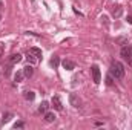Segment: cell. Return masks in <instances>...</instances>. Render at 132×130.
<instances>
[{
    "label": "cell",
    "instance_id": "5b68a950",
    "mask_svg": "<svg viewBox=\"0 0 132 130\" xmlns=\"http://www.w3.org/2000/svg\"><path fill=\"white\" fill-rule=\"evenodd\" d=\"M51 103H52V106H54V109H55V110H59V112H62V110H63L62 101H60V98L57 97V95H55V97H52V101H51Z\"/></svg>",
    "mask_w": 132,
    "mask_h": 130
},
{
    "label": "cell",
    "instance_id": "ac0fdd59",
    "mask_svg": "<svg viewBox=\"0 0 132 130\" xmlns=\"http://www.w3.org/2000/svg\"><path fill=\"white\" fill-rule=\"evenodd\" d=\"M23 127H25V123L23 121H19V123L14 124V129H23Z\"/></svg>",
    "mask_w": 132,
    "mask_h": 130
},
{
    "label": "cell",
    "instance_id": "30bf717a",
    "mask_svg": "<svg viewBox=\"0 0 132 130\" xmlns=\"http://www.w3.org/2000/svg\"><path fill=\"white\" fill-rule=\"evenodd\" d=\"M48 109H49V103H48V101H42V104L38 106V112H40V113H46Z\"/></svg>",
    "mask_w": 132,
    "mask_h": 130
},
{
    "label": "cell",
    "instance_id": "8fae6325",
    "mask_svg": "<svg viewBox=\"0 0 132 130\" xmlns=\"http://www.w3.org/2000/svg\"><path fill=\"white\" fill-rule=\"evenodd\" d=\"M55 118H57V116H55L52 112H46V113H45V121H46V123H54Z\"/></svg>",
    "mask_w": 132,
    "mask_h": 130
},
{
    "label": "cell",
    "instance_id": "7c38bea8",
    "mask_svg": "<svg viewBox=\"0 0 132 130\" xmlns=\"http://www.w3.org/2000/svg\"><path fill=\"white\" fill-rule=\"evenodd\" d=\"M11 118H12V113H9V112H6V113H3L2 115V124H6V123H9L11 121Z\"/></svg>",
    "mask_w": 132,
    "mask_h": 130
},
{
    "label": "cell",
    "instance_id": "6da1fadb",
    "mask_svg": "<svg viewBox=\"0 0 132 130\" xmlns=\"http://www.w3.org/2000/svg\"><path fill=\"white\" fill-rule=\"evenodd\" d=\"M109 73L115 80H123L125 78V66L121 64L120 61H112L111 63V69H109Z\"/></svg>",
    "mask_w": 132,
    "mask_h": 130
},
{
    "label": "cell",
    "instance_id": "277c9868",
    "mask_svg": "<svg viewBox=\"0 0 132 130\" xmlns=\"http://www.w3.org/2000/svg\"><path fill=\"white\" fill-rule=\"evenodd\" d=\"M69 103H71V106L75 107V109H80V107H81V99L78 98L77 94H69Z\"/></svg>",
    "mask_w": 132,
    "mask_h": 130
},
{
    "label": "cell",
    "instance_id": "3957f363",
    "mask_svg": "<svg viewBox=\"0 0 132 130\" xmlns=\"http://www.w3.org/2000/svg\"><path fill=\"white\" fill-rule=\"evenodd\" d=\"M91 72H92V80L95 84H100L101 83V72H100V67L97 64H94L91 67Z\"/></svg>",
    "mask_w": 132,
    "mask_h": 130
},
{
    "label": "cell",
    "instance_id": "2e32d148",
    "mask_svg": "<svg viewBox=\"0 0 132 130\" xmlns=\"http://www.w3.org/2000/svg\"><path fill=\"white\" fill-rule=\"evenodd\" d=\"M26 58H28V61H29L31 64H35V63H37V60H38L37 57H34L32 54H31V52H28V55H26Z\"/></svg>",
    "mask_w": 132,
    "mask_h": 130
},
{
    "label": "cell",
    "instance_id": "ba28073f",
    "mask_svg": "<svg viewBox=\"0 0 132 130\" xmlns=\"http://www.w3.org/2000/svg\"><path fill=\"white\" fill-rule=\"evenodd\" d=\"M8 61H9V64H11V66L17 64L19 61H22V55H20V54H12V55L8 58Z\"/></svg>",
    "mask_w": 132,
    "mask_h": 130
},
{
    "label": "cell",
    "instance_id": "44dd1931",
    "mask_svg": "<svg viewBox=\"0 0 132 130\" xmlns=\"http://www.w3.org/2000/svg\"><path fill=\"white\" fill-rule=\"evenodd\" d=\"M128 22H129V23L132 25V17H128Z\"/></svg>",
    "mask_w": 132,
    "mask_h": 130
},
{
    "label": "cell",
    "instance_id": "d6986e66",
    "mask_svg": "<svg viewBox=\"0 0 132 130\" xmlns=\"http://www.w3.org/2000/svg\"><path fill=\"white\" fill-rule=\"evenodd\" d=\"M106 84H108V86H112V84H114V81H112V75H108V78H106Z\"/></svg>",
    "mask_w": 132,
    "mask_h": 130
},
{
    "label": "cell",
    "instance_id": "cb8c5ba5",
    "mask_svg": "<svg viewBox=\"0 0 132 130\" xmlns=\"http://www.w3.org/2000/svg\"><path fill=\"white\" fill-rule=\"evenodd\" d=\"M0 124H2V119H0Z\"/></svg>",
    "mask_w": 132,
    "mask_h": 130
},
{
    "label": "cell",
    "instance_id": "52a82bcc",
    "mask_svg": "<svg viewBox=\"0 0 132 130\" xmlns=\"http://www.w3.org/2000/svg\"><path fill=\"white\" fill-rule=\"evenodd\" d=\"M23 75H25V78H31L34 75V67L32 64H28L23 67Z\"/></svg>",
    "mask_w": 132,
    "mask_h": 130
},
{
    "label": "cell",
    "instance_id": "603a6c76",
    "mask_svg": "<svg viewBox=\"0 0 132 130\" xmlns=\"http://www.w3.org/2000/svg\"><path fill=\"white\" fill-rule=\"evenodd\" d=\"M0 20H2V15H0Z\"/></svg>",
    "mask_w": 132,
    "mask_h": 130
},
{
    "label": "cell",
    "instance_id": "5bb4252c",
    "mask_svg": "<svg viewBox=\"0 0 132 130\" xmlns=\"http://www.w3.org/2000/svg\"><path fill=\"white\" fill-rule=\"evenodd\" d=\"M23 78H25V75H23V70H22V72H20V70H19V72H15V75H14V81L20 83Z\"/></svg>",
    "mask_w": 132,
    "mask_h": 130
},
{
    "label": "cell",
    "instance_id": "4fadbf2b",
    "mask_svg": "<svg viewBox=\"0 0 132 130\" xmlns=\"http://www.w3.org/2000/svg\"><path fill=\"white\" fill-rule=\"evenodd\" d=\"M28 52H31L34 57H37V58H40V57H42V49H38V48H31Z\"/></svg>",
    "mask_w": 132,
    "mask_h": 130
},
{
    "label": "cell",
    "instance_id": "9c48e42d",
    "mask_svg": "<svg viewBox=\"0 0 132 130\" xmlns=\"http://www.w3.org/2000/svg\"><path fill=\"white\" fill-rule=\"evenodd\" d=\"M121 14H123V6L117 5V6L112 9V17H114V18H118V17H121Z\"/></svg>",
    "mask_w": 132,
    "mask_h": 130
},
{
    "label": "cell",
    "instance_id": "e0dca14e",
    "mask_svg": "<svg viewBox=\"0 0 132 130\" xmlns=\"http://www.w3.org/2000/svg\"><path fill=\"white\" fill-rule=\"evenodd\" d=\"M51 64L54 66V67H59V64H60V58H59V57H54V58L51 60Z\"/></svg>",
    "mask_w": 132,
    "mask_h": 130
},
{
    "label": "cell",
    "instance_id": "7402d4cb",
    "mask_svg": "<svg viewBox=\"0 0 132 130\" xmlns=\"http://www.w3.org/2000/svg\"><path fill=\"white\" fill-rule=\"evenodd\" d=\"M2 6H3V2H2V0H0V9H2Z\"/></svg>",
    "mask_w": 132,
    "mask_h": 130
},
{
    "label": "cell",
    "instance_id": "ffe728a7",
    "mask_svg": "<svg viewBox=\"0 0 132 130\" xmlns=\"http://www.w3.org/2000/svg\"><path fill=\"white\" fill-rule=\"evenodd\" d=\"M3 54H5V46H3V44H0V57H2Z\"/></svg>",
    "mask_w": 132,
    "mask_h": 130
},
{
    "label": "cell",
    "instance_id": "7a4b0ae2",
    "mask_svg": "<svg viewBox=\"0 0 132 130\" xmlns=\"http://www.w3.org/2000/svg\"><path fill=\"white\" fill-rule=\"evenodd\" d=\"M120 54H121V57L128 61V66L132 67V46H123Z\"/></svg>",
    "mask_w": 132,
    "mask_h": 130
},
{
    "label": "cell",
    "instance_id": "8992f818",
    "mask_svg": "<svg viewBox=\"0 0 132 130\" xmlns=\"http://www.w3.org/2000/svg\"><path fill=\"white\" fill-rule=\"evenodd\" d=\"M62 66L65 67L66 70H74V69H75V63H74L72 60H68V58H65V60L62 61Z\"/></svg>",
    "mask_w": 132,
    "mask_h": 130
},
{
    "label": "cell",
    "instance_id": "9a60e30c",
    "mask_svg": "<svg viewBox=\"0 0 132 130\" xmlns=\"http://www.w3.org/2000/svg\"><path fill=\"white\" fill-rule=\"evenodd\" d=\"M34 98H35V94H34L32 90H26V92H25V99H28V101H34Z\"/></svg>",
    "mask_w": 132,
    "mask_h": 130
}]
</instances>
